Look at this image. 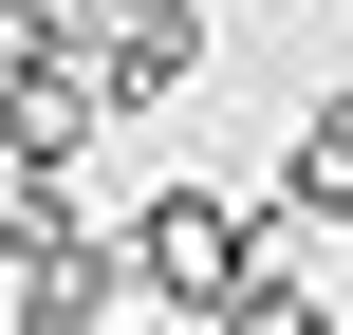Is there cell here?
<instances>
[{"instance_id":"8992f818","label":"cell","mask_w":353,"mask_h":335,"mask_svg":"<svg viewBox=\"0 0 353 335\" xmlns=\"http://www.w3.org/2000/svg\"><path fill=\"white\" fill-rule=\"evenodd\" d=\"M130 335H186V317H130Z\"/></svg>"},{"instance_id":"277c9868","label":"cell","mask_w":353,"mask_h":335,"mask_svg":"<svg viewBox=\"0 0 353 335\" xmlns=\"http://www.w3.org/2000/svg\"><path fill=\"white\" fill-rule=\"evenodd\" d=\"M279 224H353V75L298 112V149H279Z\"/></svg>"},{"instance_id":"5b68a950","label":"cell","mask_w":353,"mask_h":335,"mask_svg":"<svg viewBox=\"0 0 353 335\" xmlns=\"http://www.w3.org/2000/svg\"><path fill=\"white\" fill-rule=\"evenodd\" d=\"M205 335H335V298H316L298 261H261V280H242V298H223V317H205Z\"/></svg>"},{"instance_id":"6da1fadb","label":"cell","mask_w":353,"mask_h":335,"mask_svg":"<svg viewBox=\"0 0 353 335\" xmlns=\"http://www.w3.org/2000/svg\"><path fill=\"white\" fill-rule=\"evenodd\" d=\"M112 261H130L149 317H223V298L279 261V224H261L242 186H149V205H112Z\"/></svg>"},{"instance_id":"3957f363","label":"cell","mask_w":353,"mask_h":335,"mask_svg":"<svg viewBox=\"0 0 353 335\" xmlns=\"http://www.w3.org/2000/svg\"><path fill=\"white\" fill-rule=\"evenodd\" d=\"M93 131H112V93H93V75H56V56H37V75H0V186H74V168H93Z\"/></svg>"},{"instance_id":"52a82bcc","label":"cell","mask_w":353,"mask_h":335,"mask_svg":"<svg viewBox=\"0 0 353 335\" xmlns=\"http://www.w3.org/2000/svg\"><path fill=\"white\" fill-rule=\"evenodd\" d=\"M0 224H19V186H0Z\"/></svg>"},{"instance_id":"7a4b0ae2","label":"cell","mask_w":353,"mask_h":335,"mask_svg":"<svg viewBox=\"0 0 353 335\" xmlns=\"http://www.w3.org/2000/svg\"><path fill=\"white\" fill-rule=\"evenodd\" d=\"M112 298H130L112 224L74 186H19V224H0V335H112Z\"/></svg>"}]
</instances>
